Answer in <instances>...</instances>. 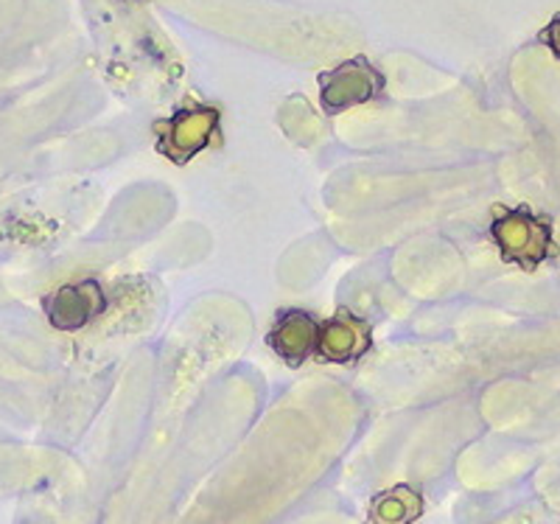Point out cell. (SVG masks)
Masks as SVG:
<instances>
[{
	"mask_svg": "<svg viewBox=\"0 0 560 524\" xmlns=\"http://www.w3.org/2000/svg\"><path fill=\"white\" fill-rule=\"evenodd\" d=\"M541 43L547 45L549 51L555 54V59L560 62V14H555V18L549 20V26L541 32Z\"/></svg>",
	"mask_w": 560,
	"mask_h": 524,
	"instance_id": "cell-8",
	"label": "cell"
},
{
	"mask_svg": "<svg viewBox=\"0 0 560 524\" xmlns=\"http://www.w3.org/2000/svg\"><path fill=\"white\" fill-rule=\"evenodd\" d=\"M219 129V109L208 104H191V107L177 109L168 121L158 124L160 141L158 149L174 163H185L197 158Z\"/></svg>",
	"mask_w": 560,
	"mask_h": 524,
	"instance_id": "cell-3",
	"label": "cell"
},
{
	"mask_svg": "<svg viewBox=\"0 0 560 524\" xmlns=\"http://www.w3.org/2000/svg\"><path fill=\"white\" fill-rule=\"evenodd\" d=\"M420 513V499L409 488H398L376 499L373 516L378 524H409Z\"/></svg>",
	"mask_w": 560,
	"mask_h": 524,
	"instance_id": "cell-7",
	"label": "cell"
},
{
	"mask_svg": "<svg viewBox=\"0 0 560 524\" xmlns=\"http://www.w3.org/2000/svg\"><path fill=\"white\" fill-rule=\"evenodd\" d=\"M490 236L497 242L504 261L518 264L529 272L558 253L552 242V222L544 217H535L527 208L499 213L490 224Z\"/></svg>",
	"mask_w": 560,
	"mask_h": 524,
	"instance_id": "cell-1",
	"label": "cell"
},
{
	"mask_svg": "<svg viewBox=\"0 0 560 524\" xmlns=\"http://www.w3.org/2000/svg\"><path fill=\"white\" fill-rule=\"evenodd\" d=\"M370 346V331L364 323L357 317L339 314L325 326H319L317 351L331 362H350V359L362 357Z\"/></svg>",
	"mask_w": 560,
	"mask_h": 524,
	"instance_id": "cell-6",
	"label": "cell"
},
{
	"mask_svg": "<svg viewBox=\"0 0 560 524\" xmlns=\"http://www.w3.org/2000/svg\"><path fill=\"white\" fill-rule=\"evenodd\" d=\"M317 339H319V326L314 323L312 314L287 312L278 323H275L272 334H269V346L275 348L278 357L298 364L317 351Z\"/></svg>",
	"mask_w": 560,
	"mask_h": 524,
	"instance_id": "cell-5",
	"label": "cell"
},
{
	"mask_svg": "<svg viewBox=\"0 0 560 524\" xmlns=\"http://www.w3.org/2000/svg\"><path fill=\"white\" fill-rule=\"evenodd\" d=\"M107 306L104 289L98 281H73L59 287L45 298L48 323L59 331H79L90 326Z\"/></svg>",
	"mask_w": 560,
	"mask_h": 524,
	"instance_id": "cell-4",
	"label": "cell"
},
{
	"mask_svg": "<svg viewBox=\"0 0 560 524\" xmlns=\"http://www.w3.org/2000/svg\"><path fill=\"white\" fill-rule=\"evenodd\" d=\"M384 77L370 59L353 57L319 77V102L325 113H342L382 96Z\"/></svg>",
	"mask_w": 560,
	"mask_h": 524,
	"instance_id": "cell-2",
	"label": "cell"
}]
</instances>
